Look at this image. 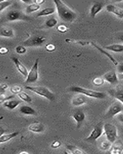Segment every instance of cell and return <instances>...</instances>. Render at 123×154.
Returning a JSON list of instances; mask_svg holds the SVG:
<instances>
[{
	"mask_svg": "<svg viewBox=\"0 0 123 154\" xmlns=\"http://www.w3.org/2000/svg\"><path fill=\"white\" fill-rule=\"evenodd\" d=\"M45 48H46V50H47V52H54L56 49V46H54V44L51 43L47 44L46 46H45Z\"/></svg>",
	"mask_w": 123,
	"mask_h": 154,
	"instance_id": "8d00e7d4",
	"label": "cell"
},
{
	"mask_svg": "<svg viewBox=\"0 0 123 154\" xmlns=\"http://www.w3.org/2000/svg\"><path fill=\"white\" fill-rule=\"evenodd\" d=\"M109 94L113 96L117 100V101L123 103V89H111L109 91Z\"/></svg>",
	"mask_w": 123,
	"mask_h": 154,
	"instance_id": "d6986e66",
	"label": "cell"
},
{
	"mask_svg": "<svg viewBox=\"0 0 123 154\" xmlns=\"http://www.w3.org/2000/svg\"><path fill=\"white\" fill-rule=\"evenodd\" d=\"M106 50L112 51L114 53H122L123 52V45L122 44H113L109 46H105Z\"/></svg>",
	"mask_w": 123,
	"mask_h": 154,
	"instance_id": "7402d4cb",
	"label": "cell"
},
{
	"mask_svg": "<svg viewBox=\"0 0 123 154\" xmlns=\"http://www.w3.org/2000/svg\"><path fill=\"white\" fill-rule=\"evenodd\" d=\"M38 64H39V59L35 60L34 65L28 72V76L26 77L25 83H33L38 79Z\"/></svg>",
	"mask_w": 123,
	"mask_h": 154,
	"instance_id": "9c48e42d",
	"label": "cell"
},
{
	"mask_svg": "<svg viewBox=\"0 0 123 154\" xmlns=\"http://www.w3.org/2000/svg\"><path fill=\"white\" fill-rule=\"evenodd\" d=\"M106 10L109 12L112 13V14L115 15L117 17L120 18V19H123V9L118 7L116 5H113V4H109V5H106Z\"/></svg>",
	"mask_w": 123,
	"mask_h": 154,
	"instance_id": "7c38bea8",
	"label": "cell"
},
{
	"mask_svg": "<svg viewBox=\"0 0 123 154\" xmlns=\"http://www.w3.org/2000/svg\"><path fill=\"white\" fill-rule=\"evenodd\" d=\"M14 96H5V95H4V93H0V104L3 103L4 102L7 101V100H9V99H12L13 98Z\"/></svg>",
	"mask_w": 123,
	"mask_h": 154,
	"instance_id": "d590c367",
	"label": "cell"
},
{
	"mask_svg": "<svg viewBox=\"0 0 123 154\" xmlns=\"http://www.w3.org/2000/svg\"><path fill=\"white\" fill-rule=\"evenodd\" d=\"M117 70H118V72L119 73H123V63H120L118 65V68H117Z\"/></svg>",
	"mask_w": 123,
	"mask_h": 154,
	"instance_id": "60d3db41",
	"label": "cell"
},
{
	"mask_svg": "<svg viewBox=\"0 0 123 154\" xmlns=\"http://www.w3.org/2000/svg\"><path fill=\"white\" fill-rule=\"evenodd\" d=\"M5 19L7 21L13 22V21H31V19L30 16L24 14V12L19 10H11L8 12L5 16Z\"/></svg>",
	"mask_w": 123,
	"mask_h": 154,
	"instance_id": "5b68a950",
	"label": "cell"
},
{
	"mask_svg": "<svg viewBox=\"0 0 123 154\" xmlns=\"http://www.w3.org/2000/svg\"><path fill=\"white\" fill-rule=\"evenodd\" d=\"M11 60H12V62L14 63L15 66H16V67L17 68L18 71H19L23 76H24L26 78V77L28 76V69H27L26 67L24 66L22 63L20 62V60H19L17 57H16V56H11Z\"/></svg>",
	"mask_w": 123,
	"mask_h": 154,
	"instance_id": "8fae6325",
	"label": "cell"
},
{
	"mask_svg": "<svg viewBox=\"0 0 123 154\" xmlns=\"http://www.w3.org/2000/svg\"><path fill=\"white\" fill-rule=\"evenodd\" d=\"M12 1H1L0 0V12L5 10L9 6H10L12 5Z\"/></svg>",
	"mask_w": 123,
	"mask_h": 154,
	"instance_id": "d6a6232c",
	"label": "cell"
},
{
	"mask_svg": "<svg viewBox=\"0 0 123 154\" xmlns=\"http://www.w3.org/2000/svg\"><path fill=\"white\" fill-rule=\"evenodd\" d=\"M16 51L18 54L22 55V54H24V53H26L27 49H26V48L24 47V46H23L22 45H20V46H18L16 48Z\"/></svg>",
	"mask_w": 123,
	"mask_h": 154,
	"instance_id": "836d02e7",
	"label": "cell"
},
{
	"mask_svg": "<svg viewBox=\"0 0 123 154\" xmlns=\"http://www.w3.org/2000/svg\"><path fill=\"white\" fill-rule=\"evenodd\" d=\"M119 38L120 40H121L122 42H123V35H120V36L119 37Z\"/></svg>",
	"mask_w": 123,
	"mask_h": 154,
	"instance_id": "bcb514c9",
	"label": "cell"
},
{
	"mask_svg": "<svg viewBox=\"0 0 123 154\" xmlns=\"http://www.w3.org/2000/svg\"><path fill=\"white\" fill-rule=\"evenodd\" d=\"M117 119H118L119 121L123 123V112H121V113L117 115Z\"/></svg>",
	"mask_w": 123,
	"mask_h": 154,
	"instance_id": "7bdbcfd3",
	"label": "cell"
},
{
	"mask_svg": "<svg viewBox=\"0 0 123 154\" xmlns=\"http://www.w3.org/2000/svg\"><path fill=\"white\" fill-rule=\"evenodd\" d=\"M28 130L31 132H33V133H40L44 131L45 126L41 123H33L28 126Z\"/></svg>",
	"mask_w": 123,
	"mask_h": 154,
	"instance_id": "e0dca14e",
	"label": "cell"
},
{
	"mask_svg": "<svg viewBox=\"0 0 123 154\" xmlns=\"http://www.w3.org/2000/svg\"><path fill=\"white\" fill-rule=\"evenodd\" d=\"M33 2H34V3L37 4V5H40V6H41L42 4L44 3L45 1H44V0H35V1H33Z\"/></svg>",
	"mask_w": 123,
	"mask_h": 154,
	"instance_id": "b9f144b4",
	"label": "cell"
},
{
	"mask_svg": "<svg viewBox=\"0 0 123 154\" xmlns=\"http://www.w3.org/2000/svg\"><path fill=\"white\" fill-rule=\"evenodd\" d=\"M111 143L108 141V140H104V141H102L100 144V149L103 151H107L109 150V149L111 148L112 146Z\"/></svg>",
	"mask_w": 123,
	"mask_h": 154,
	"instance_id": "f546056e",
	"label": "cell"
},
{
	"mask_svg": "<svg viewBox=\"0 0 123 154\" xmlns=\"http://www.w3.org/2000/svg\"><path fill=\"white\" fill-rule=\"evenodd\" d=\"M5 133V130L2 129V127H0V137H2V135H3Z\"/></svg>",
	"mask_w": 123,
	"mask_h": 154,
	"instance_id": "ee69618b",
	"label": "cell"
},
{
	"mask_svg": "<svg viewBox=\"0 0 123 154\" xmlns=\"http://www.w3.org/2000/svg\"><path fill=\"white\" fill-rule=\"evenodd\" d=\"M0 35L3 37L12 38L14 36V31L10 27L2 26L0 28Z\"/></svg>",
	"mask_w": 123,
	"mask_h": 154,
	"instance_id": "44dd1931",
	"label": "cell"
},
{
	"mask_svg": "<svg viewBox=\"0 0 123 154\" xmlns=\"http://www.w3.org/2000/svg\"><path fill=\"white\" fill-rule=\"evenodd\" d=\"M56 9L54 7H49L46 8V9H44L42 10H41L40 12L37 13V17H40V16H50V15L54 14L55 12Z\"/></svg>",
	"mask_w": 123,
	"mask_h": 154,
	"instance_id": "cb8c5ba5",
	"label": "cell"
},
{
	"mask_svg": "<svg viewBox=\"0 0 123 154\" xmlns=\"http://www.w3.org/2000/svg\"><path fill=\"white\" fill-rule=\"evenodd\" d=\"M61 146V143L60 141H54L52 144H51V148H54V149H57V148H59Z\"/></svg>",
	"mask_w": 123,
	"mask_h": 154,
	"instance_id": "74e56055",
	"label": "cell"
},
{
	"mask_svg": "<svg viewBox=\"0 0 123 154\" xmlns=\"http://www.w3.org/2000/svg\"><path fill=\"white\" fill-rule=\"evenodd\" d=\"M54 3L55 4V9L57 10V15L62 21L67 22V23H73L76 19L77 14L63 1L54 0Z\"/></svg>",
	"mask_w": 123,
	"mask_h": 154,
	"instance_id": "6da1fadb",
	"label": "cell"
},
{
	"mask_svg": "<svg viewBox=\"0 0 123 154\" xmlns=\"http://www.w3.org/2000/svg\"><path fill=\"white\" fill-rule=\"evenodd\" d=\"M47 41V38L44 36H40V35H34L28 39L22 42L23 46H28V47H32V46H41L44 43H45Z\"/></svg>",
	"mask_w": 123,
	"mask_h": 154,
	"instance_id": "52a82bcc",
	"label": "cell"
},
{
	"mask_svg": "<svg viewBox=\"0 0 123 154\" xmlns=\"http://www.w3.org/2000/svg\"><path fill=\"white\" fill-rule=\"evenodd\" d=\"M67 149L70 154H87L83 149L74 145H67Z\"/></svg>",
	"mask_w": 123,
	"mask_h": 154,
	"instance_id": "484cf974",
	"label": "cell"
},
{
	"mask_svg": "<svg viewBox=\"0 0 123 154\" xmlns=\"http://www.w3.org/2000/svg\"><path fill=\"white\" fill-rule=\"evenodd\" d=\"M109 151V154H122L123 151V143L121 141H116L112 144Z\"/></svg>",
	"mask_w": 123,
	"mask_h": 154,
	"instance_id": "9a60e30c",
	"label": "cell"
},
{
	"mask_svg": "<svg viewBox=\"0 0 123 154\" xmlns=\"http://www.w3.org/2000/svg\"><path fill=\"white\" fill-rule=\"evenodd\" d=\"M19 154H29V152H26V151H21V152H19Z\"/></svg>",
	"mask_w": 123,
	"mask_h": 154,
	"instance_id": "f6af8a7d",
	"label": "cell"
},
{
	"mask_svg": "<svg viewBox=\"0 0 123 154\" xmlns=\"http://www.w3.org/2000/svg\"><path fill=\"white\" fill-rule=\"evenodd\" d=\"M102 78L104 79L105 81L109 82V84L113 85V86L117 85L119 83L118 75H117L116 72L114 71V70H112V71H109V72H106V73L104 74V75L102 76Z\"/></svg>",
	"mask_w": 123,
	"mask_h": 154,
	"instance_id": "30bf717a",
	"label": "cell"
},
{
	"mask_svg": "<svg viewBox=\"0 0 123 154\" xmlns=\"http://www.w3.org/2000/svg\"><path fill=\"white\" fill-rule=\"evenodd\" d=\"M122 106H123V103H122Z\"/></svg>",
	"mask_w": 123,
	"mask_h": 154,
	"instance_id": "f907efd6",
	"label": "cell"
},
{
	"mask_svg": "<svg viewBox=\"0 0 123 154\" xmlns=\"http://www.w3.org/2000/svg\"><path fill=\"white\" fill-rule=\"evenodd\" d=\"M8 53H9V49H8V48L3 47V46L0 47V55H5L7 54Z\"/></svg>",
	"mask_w": 123,
	"mask_h": 154,
	"instance_id": "f35d334b",
	"label": "cell"
},
{
	"mask_svg": "<svg viewBox=\"0 0 123 154\" xmlns=\"http://www.w3.org/2000/svg\"><path fill=\"white\" fill-rule=\"evenodd\" d=\"M103 6H104V3H103V2H94L93 3L91 8H90V16L92 18H95L96 16L102 10Z\"/></svg>",
	"mask_w": 123,
	"mask_h": 154,
	"instance_id": "5bb4252c",
	"label": "cell"
},
{
	"mask_svg": "<svg viewBox=\"0 0 123 154\" xmlns=\"http://www.w3.org/2000/svg\"><path fill=\"white\" fill-rule=\"evenodd\" d=\"M87 103V96L82 94H78L72 99L71 103L74 106H80Z\"/></svg>",
	"mask_w": 123,
	"mask_h": 154,
	"instance_id": "ac0fdd59",
	"label": "cell"
},
{
	"mask_svg": "<svg viewBox=\"0 0 123 154\" xmlns=\"http://www.w3.org/2000/svg\"><path fill=\"white\" fill-rule=\"evenodd\" d=\"M90 43L91 44V45H92V46H93L94 47L96 48V49H98V50H99L101 53H102V54H104L105 56H107V57L109 58V60H111V62H112V63H113V64H114L115 66H118V65H119L118 62L116 61V59H115V58L113 57V56H112L111 54H109V53H108V52H106V49H103V48L100 47V46H98V45H97V44H96L95 42H90Z\"/></svg>",
	"mask_w": 123,
	"mask_h": 154,
	"instance_id": "2e32d148",
	"label": "cell"
},
{
	"mask_svg": "<svg viewBox=\"0 0 123 154\" xmlns=\"http://www.w3.org/2000/svg\"><path fill=\"white\" fill-rule=\"evenodd\" d=\"M72 117L76 121V127L80 128L81 126L82 123H83V121L85 120L86 115L82 110H77L73 112V115H72Z\"/></svg>",
	"mask_w": 123,
	"mask_h": 154,
	"instance_id": "4fadbf2b",
	"label": "cell"
},
{
	"mask_svg": "<svg viewBox=\"0 0 123 154\" xmlns=\"http://www.w3.org/2000/svg\"><path fill=\"white\" fill-rule=\"evenodd\" d=\"M10 92L12 94H19V93L22 92V87L19 85H15L10 87Z\"/></svg>",
	"mask_w": 123,
	"mask_h": 154,
	"instance_id": "1f68e13d",
	"label": "cell"
},
{
	"mask_svg": "<svg viewBox=\"0 0 123 154\" xmlns=\"http://www.w3.org/2000/svg\"><path fill=\"white\" fill-rule=\"evenodd\" d=\"M21 103V100H9L7 101L4 102L3 103V106L4 107H6L8 108L9 109H16V107L18 106Z\"/></svg>",
	"mask_w": 123,
	"mask_h": 154,
	"instance_id": "ffe728a7",
	"label": "cell"
},
{
	"mask_svg": "<svg viewBox=\"0 0 123 154\" xmlns=\"http://www.w3.org/2000/svg\"><path fill=\"white\" fill-rule=\"evenodd\" d=\"M18 96H19V98L20 99V100H22V101L24 102H26V103H28L32 102V98H31V96L23 91L21 92V93H19V94H18Z\"/></svg>",
	"mask_w": 123,
	"mask_h": 154,
	"instance_id": "83f0119b",
	"label": "cell"
},
{
	"mask_svg": "<svg viewBox=\"0 0 123 154\" xmlns=\"http://www.w3.org/2000/svg\"><path fill=\"white\" fill-rule=\"evenodd\" d=\"M19 111H20L21 113L24 114V115H36L37 114L36 111L32 107L25 105L21 106L19 109Z\"/></svg>",
	"mask_w": 123,
	"mask_h": 154,
	"instance_id": "603a6c76",
	"label": "cell"
},
{
	"mask_svg": "<svg viewBox=\"0 0 123 154\" xmlns=\"http://www.w3.org/2000/svg\"><path fill=\"white\" fill-rule=\"evenodd\" d=\"M70 92L72 93H76L78 94H82L83 96H87V97H90V98L93 99H98V100H102L104 99L106 96V95L102 92H98L93 90V89H86V88H83L81 86H73L69 88L68 89Z\"/></svg>",
	"mask_w": 123,
	"mask_h": 154,
	"instance_id": "7a4b0ae2",
	"label": "cell"
},
{
	"mask_svg": "<svg viewBox=\"0 0 123 154\" xmlns=\"http://www.w3.org/2000/svg\"><path fill=\"white\" fill-rule=\"evenodd\" d=\"M105 82V80L104 79L102 78V77H96V78H94L93 79V83L94 86H102V85L104 84Z\"/></svg>",
	"mask_w": 123,
	"mask_h": 154,
	"instance_id": "4dcf8cb0",
	"label": "cell"
},
{
	"mask_svg": "<svg viewBox=\"0 0 123 154\" xmlns=\"http://www.w3.org/2000/svg\"><path fill=\"white\" fill-rule=\"evenodd\" d=\"M103 123L99 122L94 126L93 130L90 133L88 137L85 139V141L88 143H94L96 140H97L99 137L103 134Z\"/></svg>",
	"mask_w": 123,
	"mask_h": 154,
	"instance_id": "8992f818",
	"label": "cell"
},
{
	"mask_svg": "<svg viewBox=\"0 0 123 154\" xmlns=\"http://www.w3.org/2000/svg\"><path fill=\"white\" fill-rule=\"evenodd\" d=\"M19 134V132H14V133H9V134H3L2 137H0V143H4L8 142V141L12 140V139L17 137Z\"/></svg>",
	"mask_w": 123,
	"mask_h": 154,
	"instance_id": "d4e9b609",
	"label": "cell"
},
{
	"mask_svg": "<svg viewBox=\"0 0 123 154\" xmlns=\"http://www.w3.org/2000/svg\"><path fill=\"white\" fill-rule=\"evenodd\" d=\"M122 111H123V106L122 104L119 101H115L112 104L109 108L108 109L105 117L106 118H113L115 116H117L118 114L121 113Z\"/></svg>",
	"mask_w": 123,
	"mask_h": 154,
	"instance_id": "ba28073f",
	"label": "cell"
},
{
	"mask_svg": "<svg viewBox=\"0 0 123 154\" xmlns=\"http://www.w3.org/2000/svg\"><path fill=\"white\" fill-rule=\"evenodd\" d=\"M57 20L55 18H50L49 19H47V21L45 22V26L47 27V28H53L57 24Z\"/></svg>",
	"mask_w": 123,
	"mask_h": 154,
	"instance_id": "f1b7e54d",
	"label": "cell"
},
{
	"mask_svg": "<svg viewBox=\"0 0 123 154\" xmlns=\"http://www.w3.org/2000/svg\"><path fill=\"white\" fill-rule=\"evenodd\" d=\"M122 154H123V151H122Z\"/></svg>",
	"mask_w": 123,
	"mask_h": 154,
	"instance_id": "681fc988",
	"label": "cell"
},
{
	"mask_svg": "<svg viewBox=\"0 0 123 154\" xmlns=\"http://www.w3.org/2000/svg\"><path fill=\"white\" fill-rule=\"evenodd\" d=\"M63 154H70V152H68L67 151H64V152H63Z\"/></svg>",
	"mask_w": 123,
	"mask_h": 154,
	"instance_id": "7dc6e473",
	"label": "cell"
},
{
	"mask_svg": "<svg viewBox=\"0 0 123 154\" xmlns=\"http://www.w3.org/2000/svg\"><path fill=\"white\" fill-rule=\"evenodd\" d=\"M103 133L106 136V140L111 143L116 142L118 137L117 127L112 123H107L103 125Z\"/></svg>",
	"mask_w": 123,
	"mask_h": 154,
	"instance_id": "277c9868",
	"label": "cell"
},
{
	"mask_svg": "<svg viewBox=\"0 0 123 154\" xmlns=\"http://www.w3.org/2000/svg\"><path fill=\"white\" fill-rule=\"evenodd\" d=\"M8 89V85L2 84L0 85V93H4L6 89Z\"/></svg>",
	"mask_w": 123,
	"mask_h": 154,
	"instance_id": "ab89813d",
	"label": "cell"
},
{
	"mask_svg": "<svg viewBox=\"0 0 123 154\" xmlns=\"http://www.w3.org/2000/svg\"><path fill=\"white\" fill-rule=\"evenodd\" d=\"M40 5H37V4L32 2V3L30 4V5H27L26 9H25V12L28 13V14H29V13H32V12H38V11L40 9Z\"/></svg>",
	"mask_w": 123,
	"mask_h": 154,
	"instance_id": "4316f807",
	"label": "cell"
},
{
	"mask_svg": "<svg viewBox=\"0 0 123 154\" xmlns=\"http://www.w3.org/2000/svg\"><path fill=\"white\" fill-rule=\"evenodd\" d=\"M57 31L60 32H62V33H64V32H66L68 31V29H69V28H68L67 26H65V25H59L57 27Z\"/></svg>",
	"mask_w": 123,
	"mask_h": 154,
	"instance_id": "e575fe53",
	"label": "cell"
},
{
	"mask_svg": "<svg viewBox=\"0 0 123 154\" xmlns=\"http://www.w3.org/2000/svg\"><path fill=\"white\" fill-rule=\"evenodd\" d=\"M122 78H123V73H122Z\"/></svg>",
	"mask_w": 123,
	"mask_h": 154,
	"instance_id": "c3c4849f",
	"label": "cell"
},
{
	"mask_svg": "<svg viewBox=\"0 0 123 154\" xmlns=\"http://www.w3.org/2000/svg\"><path fill=\"white\" fill-rule=\"evenodd\" d=\"M25 89L29 90V91L35 93V94L38 95V96L44 97L49 101H54L55 100V96L54 93L50 91L48 88L45 87V86H25Z\"/></svg>",
	"mask_w": 123,
	"mask_h": 154,
	"instance_id": "3957f363",
	"label": "cell"
}]
</instances>
